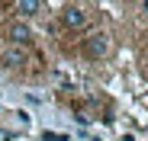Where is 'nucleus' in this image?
<instances>
[{
  "mask_svg": "<svg viewBox=\"0 0 148 141\" xmlns=\"http://www.w3.org/2000/svg\"><path fill=\"white\" fill-rule=\"evenodd\" d=\"M3 61H7L10 67H19V64H23V52H16V48H10V52L3 55Z\"/></svg>",
  "mask_w": 148,
  "mask_h": 141,
  "instance_id": "39448f33",
  "label": "nucleus"
},
{
  "mask_svg": "<svg viewBox=\"0 0 148 141\" xmlns=\"http://www.w3.org/2000/svg\"><path fill=\"white\" fill-rule=\"evenodd\" d=\"M39 10H42L39 0H19V3H16V13H19V16H36Z\"/></svg>",
  "mask_w": 148,
  "mask_h": 141,
  "instance_id": "20e7f679",
  "label": "nucleus"
},
{
  "mask_svg": "<svg viewBox=\"0 0 148 141\" xmlns=\"http://www.w3.org/2000/svg\"><path fill=\"white\" fill-rule=\"evenodd\" d=\"M45 141H64V138H58V135H52V132H45Z\"/></svg>",
  "mask_w": 148,
  "mask_h": 141,
  "instance_id": "423d86ee",
  "label": "nucleus"
},
{
  "mask_svg": "<svg viewBox=\"0 0 148 141\" xmlns=\"http://www.w3.org/2000/svg\"><path fill=\"white\" fill-rule=\"evenodd\" d=\"M110 52V35L106 32H93L90 39H84V55L87 58H103Z\"/></svg>",
  "mask_w": 148,
  "mask_h": 141,
  "instance_id": "f257e3e1",
  "label": "nucleus"
},
{
  "mask_svg": "<svg viewBox=\"0 0 148 141\" xmlns=\"http://www.w3.org/2000/svg\"><path fill=\"white\" fill-rule=\"evenodd\" d=\"M7 39H10L13 45H26V42H32V29L26 26V22H19V19H16L13 26L7 29Z\"/></svg>",
  "mask_w": 148,
  "mask_h": 141,
  "instance_id": "7ed1b4c3",
  "label": "nucleus"
},
{
  "mask_svg": "<svg viewBox=\"0 0 148 141\" xmlns=\"http://www.w3.org/2000/svg\"><path fill=\"white\" fill-rule=\"evenodd\" d=\"M145 48H148V35H145Z\"/></svg>",
  "mask_w": 148,
  "mask_h": 141,
  "instance_id": "0eeeda50",
  "label": "nucleus"
},
{
  "mask_svg": "<svg viewBox=\"0 0 148 141\" xmlns=\"http://www.w3.org/2000/svg\"><path fill=\"white\" fill-rule=\"evenodd\" d=\"M61 22H64L68 29H84V26H87V13H84V7L68 3V7L61 10Z\"/></svg>",
  "mask_w": 148,
  "mask_h": 141,
  "instance_id": "f03ea898",
  "label": "nucleus"
}]
</instances>
